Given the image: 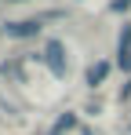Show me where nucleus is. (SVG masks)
Segmentation results:
<instances>
[{
    "label": "nucleus",
    "mask_w": 131,
    "mask_h": 135,
    "mask_svg": "<svg viewBox=\"0 0 131 135\" xmlns=\"http://www.w3.org/2000/svg\"><path fill=\"white\" fill-rule=\"evenodd\" d=\"M4 33H7L11 40H26V37H37V33H40V18H22V22H7V26H4Z\"/></svg>",
    "instance_id": "1"
},
{
    "label": "nucleus",
    "mask_w": 131,
    "mask_h": 135,
    "mask_svg": "<svg viewBox=\"0 0 131 135\" xmlns=\"http://www.w3.org/2000/svg\"><path fill=\"white\" fill-rule=\"evenodd\" d=\"M44 62H47V69H51L55 77H66V55H62V44H58V40H47Z\"/></svg>",
    "instance_id": "2"
},
{
    "label": "nucleus",
    "mask_w": 131,
    "mask_h": 135,
    "mask_svg": "<svg viewBox=\"0 0 131 135\" xmlns=\"http://www.w3.org/2000/svg\"><path fill=\"white\" fill-rule=\"evenodd\" d=\"M131 55V22H124V29H120V40H117V62H124Z\"/></svg>",
    "instance_id": "3"
},
{
    "label": "nucleus",
    "mask_w": 131,
    "mask_h": 135,
    "mask_svg": "<svg viewBox=\"0 0 131 135\" xmlns=\"http://www.w3.org/2000/svg\"><path fill=\"white\" fill-rule=\"evenodd\" d=\"M106 73H109V62H95V66H87V84L95 88V84H102L106 80Z\"/></svg>",
    "instance_id": "4"
},
{
    "label": "nucleus",
    "mask_w": 131,
    "mask_h": 135,
    "mask_svg": "<svg viewBox=\"0 0 131 135\" xmlns=\"http://www.w3.org/2000/svg\"><path fill=\"white\" fill-rule=\"evenodd\" d=\"M73 124H77V117H69V113H66L62 120H58V128H55V132H66V128H73Z\"/></svg>",
    "instance_id": "5"
},
{
    "label": "nucleus",
    "mask_w": 131,
    "mask_h": 135,
    "mask_svg": "<svg viewBox=\"0 0 131 135\" xmlns=\"http://www.w3.org/2000/svg\"><path fill=\"white\" fill-rule=\"evenodd\" d=\"M124 7H131V0H113L109 4V11H124Z\"/></svg>",
    "instance_id": "6"
},
{
    "label": "nucleus",
    "mask_w": 131,
    "mask_h": 135,
    "mask_svg": "<svg viewBox=\"0 0 131 135\" xmlns=\"http://www.w3.org/2000/svg\"><path fill=\"white\" fill-rule=\"evenodd\" d=\"M120 99H131V80L124 84V88H120Z\"/></svg>",
    "instance_id": "7"
},
{
    "label": "nucleus",
    "mask_w": 131,
    "mask_h": 135,
    "mask_svg": "<svg viewBox=\"0 0 131 135\" xmlns=\"http://www.w3.org/2000/svg\"><path fill=\"white\" fill-rule=\"evenodd\" d=\"M120 69H124V73H131V55L124 59V62H120Z\"/></svg>",
    "instance_id": "8"
},
{
    "label": "nucleus",
    "mask_w": 131,
    "mask_h": 135,
    "mask_svg": "<svg viewBox=\"0 0 131 135\" xmlns=\"http://www.w3.org/2000/svg\"><path fill=\"white\" fill-rule=\"evenodd\" d=\"M51 135H62V132H51Z\"/></svg>",
    "instance_id": "9"
}]
</instances>
